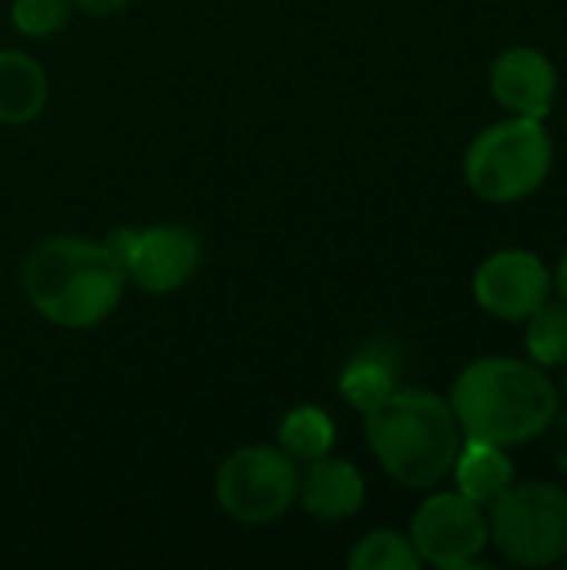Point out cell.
I'll use <instances>...</instances> for the list:
<instances>
[{
  "instance_id": "obj_6",
  "label": "cell",
  "mask_w": 567,
  "mask_h": 570,
  "mask_svg": "<svg viewBox=\"0 0 567 570\" xmlns=\"http://www.w3.org/2000/svg\"><path fill=\"white\" fill-rule=\"evenodd\" d=\"M297 461L271 444H244L224 458L214 478L221 511L247 528L274 524L297 504Z\"/></svg>"
},
{
  "instance_id": "obj_13",
  "label": "cell",
  "mask_w": 567,
  "mask_h": 570,
  "mask_svg": "<svg viewBox=\"0 0 567 570\" xmlns=\"http://www.w3.org/2000/svg\"><path fill=\"white\" fill-rule=\"evenodd\" d=\"M47 73L23 50H0V124L20 127L43 114Z\"/></svg>"
},
{
  "instance_id": "obj_18",
  "label": "cell",
  "mask_w": 567,
  "mask_h": 570,
  "mask_svg": "<svg viewBox=\"0 0 567 570\" xmlns=\"http://www.w3.org/2000/svg\"><path fill=\"white\" fill-rule=\"evenodd\" d=\"M70 10H74V0H13L10 20L23 37L43 40L67 27Z\"/></svg>"
},
{
  "instance_id": "obj_8",
  "label": "cell",
  "mask_w": 567,
  "mask_h": 570,
  "mask_svg": "<svg viewBox=\"0 0 567 570\" xmlns=\"http://www.w3.org/2000/svg\"><path fill=\"white\" fill-rule=\"evenodd\" d=\"M411 544L421 564L438 570L481 568V551L488 538V511L458 491L431 494L411 518Z\"/></svg>"
},
{
  "instance_id": "obj_10",
  "label": "cell",
  "mask_w": 567,
  "mask_h": 570,
  "mask_svg": "<svg viewBox=\"0 0 567 570\" xmlns=\"http://www.w3.org/2000/svg\"><path fill=\"white\" fill-rule=\"evenodd\" d=\"M488 87L511 117L545 120L558 100V70L538 47H508L491 63Z\"/></svg>"
},
{
  "instance_id": "obj_4",
  "label": "cell",
  "mask_w": 567,
  "mask_h": 570,
  "mask_svg": "<svg viewBox=\"0 0 567 570\" xmlns=\"http://www.w3.org/2000/svg\"><path fill=\"white\" fill-rule=\"evenodd\" d=\"M555 144L545 120L508 117L485 127L465 154V180L488 204H518L545 187Z\"/></svg>"
},
{
  "instance_id": "obj_9",
  "label": "cell",
  "mask_w": 567,
  "mask_h": 570,
  "mask_svg": "<svg viewBox=\"0 0 567 570\" xmlns=\"http://www.w3.org/2000/svg\"><path fill=\"white\" fill-rule=\"evenodd\" d=\"M555 277L548 264L535 250L508 247L481 261L475 271V301L485 314L525 324L548 297H551Z\"/></svg>"
},
{
  "instance_id": "obj_14",
  "label": "cell",
  "mask_w": 567,
  "mask_h": 570,
  "mask_svg": "<svg viewBox=\"0 0 567 570\" xmlns=\"http://www.w3.org/2000/svg\"><path fill=\"white\" fill-rule=\"evenodd\" d=\"M398 371H401V364H398L394 351H388L384 344H368L344 364L341 381H338L341 397L354 411L368 414L398 387Z\"/></svg>"
},
{
  "instance_id": "obj_7",
  "label": "cell",
  "mask_w": 567,
  "mask_h": 570,
  "mask_svg": "<svg viewBox=\"0 0 567 570\" xmlns=\"http://www.w3.org/2000/svg\"><path fill=\"white\" fill-rule=\"evenodd\" d=\"M104 244L120 261L127 281H134L144 294H170L184 287L204 257L201 237L180 224H154L144 230L117 227Z\"/></svg>"
},
{
  "instance_id": "obj_3",
  "label": "cell",
  "mask_w": 567,
  "mask_h": 570,
  "mask_svg": "<svg viewBox=\"0 0 567 570\" xmlns=\"http://www.w3.org/2000/svg\"><path fill=\"white\" fill-rule=\"evenodd\" d=\"M364 434L381 471L404 488L441 484L465 441L451 404L421 387H394L364 414Z\"/></svg>"
},
{
  "instance_id": "obj_15",
  "label": "cell",
  "mask_w": 567,
  "mask_h": 570,
  "mask_svg": "<svg viewBox=\"0 0 567 570\" xmlns=\"http://www.w3.org/2000/svg\"><path fill=\"white\" fill-rule=\"evenodd\" d=\"M334 438H338V428H334L331 414L314 404H301V407L287 411L284 421L277 424V448L284 454H291L297 464L331 454Z\"/></svg>"
},
{
  "instance_id": "obj_11",
  "label": "cell",
  "mask_w": 567,
  "mask_h": 570,
  "mask_svg": "<svg viewBox=\"0 0 567 570\" xmlns=\"http://www.w3.org/2000/svg\"><path fill=\"white\" fill-rule=\"evenodd\" d=\"M364 474L351 461L324 454L317 461H307V468L301 471L297 501L317 521H348L364 508Z\"/></svg>"
},
{
  "instance_id": "obj_22",
  "label": "cell",
  "mask_w": 567,
  "mask_h": 570,
  "mask_svg": "<svg viewBox=\"0 0 567 570\" xmlns=\"http://www.w3.org/2000/svg\"><path fill=\"white\" fill-rule=\"evenodd\" d=\"M558 394H561V397H565V401H567V374H565V377H561V391H558Z\"/></svg>"
},
{
  "instance_id": "obj_23",
  "label": "cell",
  "mask_w": 567,
  "mask_h": 570,
  "mask_svg": "<svg viewBox=\"0 0 567 570\" xmlns=\"http://www.w3.org/2000/svg\"><path fill=\"white\" fill-rule=\"evenodd\" d=\"M565 564H567V558H565Z\"/></svg>"
},
{
  "instance_id": "obj_20",
  "label": "cell",
  "mask_w": 567,
  "mask_h": 570,
  "mask_svg": "<svg viewBox=\"0 0 567 570\" xmlns=\"http://www.w3.org/2000/svg\"><path fill=\"white\" fill-rule=\"evenodd\" d=\"M74 3L90 17H114V13H124L134 0H74Z\"/></svg>"
},
{
  "instance_id": "obj_21",
  "label": "cell",
  "mask_w": 567,
  "mask_h": 570,
  "mask_svg": "<svg viewBox=\"0 0 567 570\" xmlns=\"http://www.w3.org/2000/svg\"><path fill=\"white\" fill-rule=\"evenodd\" d=\"M551 277H555V291H558V297L567 304V250L561 254V261H558V267H555V274H551Z\"/></svg>"
},
{
  "instance_id": "obj_2",
  "label": "cell",
  "mask_w": 567,
  "mask_h": 570,
  "mask_svg": "<svg viewBox=\"0 0 567 570\" xmlns=\"http://www.w3.org/2000/svg\"><path fill=\"white\" fill-rule=\"evenodd\" d=\"M20 287L43 321L90 331L117 311L127 274L104 240L47 237L23 257Z\"/></svg>"
},
{
  "instance_id": "obj_5",
  "label": "cell",
  "mask_w": 567,
  "mask_h": 570,
  "mask_svg": "<svg viewBox=\"0 0 567 570\" xmlns=\"http://www.w3.org/2000/svg\"><path fill=\"white\" fill-rule=\"evenodd\" d=\"M488 511V538L515 568H551L567 558V491L551 481H515Z\"/></svg>"
},
{
  "instance_id": "obj_1",
  "label": "cell",
  "mask_w": 567,
  "mask_h": 570,
  "mask_svg": "<svg viewBox=\"0 0 567 570\" xmlns=\"http://www.w3.org/2000/svg\"><path fill=\"white\" fill-rule=\"evenodd\" d=\"M448 404L465 438L518 448L548 434L561 394L535 361L495 354L471 361L458 374Z\"/></svg>"
},
{
  "instance_id": "obj_19",
  "label": "cell",
  "mask_w": 567,
  "mask_h": 570,
  "mask_svg": "<svg viewBox=\"0 0 567 570\" xmlns=\"http://www.w3.org/2000/svg\"><path fill=\"white\" fill-rule=\"evenodd\" d=\"M548 434H551V441H548V454H551L555 468L567 474V411L565 414L558 411V417L551 421Z\"/></svg>"
},
{
  "instance_id": "obj_12",
  "label": "cell",
  "mask_w": 567,
  "mask_h": 570,
  "mask_svg": "<svg viewBox=\"0 0 567 570\" xmlns=\"http://www.w3.org/2000/svg\"><path fill=\"white\" fill-rule=\"evenodd\" d=\"M451 474H454V491L458 494H465L468 501L488 508L515 484V461L508 458V448L465 438Z\"/></svg>"
},
{
  "instance_id": "obj_16",
  "label": "cell",
  "mask_w": 567,
  "mask_h": 570,
  "mask_svg": "<svg viewBox=\"0 0 567 570\" xmlns=\"http://www.w3.org/2000/svg\"><path fill=\"white\" fill-rule=\"evenodd\" d=\"M525 351L538 367H565L567 364V304L545 301L528 321H525Z\"/></svg>"
},
{
  "instance_id": "obj_17",
  "label": "cell",
  "mask_w": 567,
  "mask_h": 570,
  "mask_svg": "<svg viewBox=\"0 0 567 570\" xmlns=\"http://www.w3.org/2000/svg\"><path fill=\"white\" fill-rule=\"evenodd\" d=\"M351 570H418L421 558L411 544V538L398 534V531H371L364 534L351 558H348Z\"/></svg>"
}]
</instances>
